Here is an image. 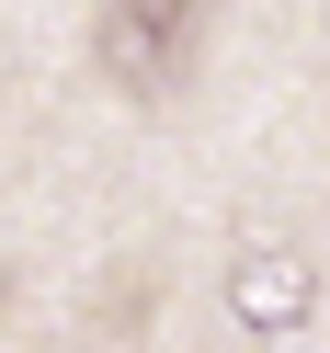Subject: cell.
Segmentation results:
<instances>
[{
  "label": "cell",
  "mask_w": 330,
  "mask_h": 353,
  "mask_svg": "<svg viewBox=\"0 0 330 353\" xmlns=\"http://www.w3.org/2000/svg\"><path fill=\"white\" fill-rule=\"evenodd\" d=\"M205 34H216V0H103L92 12V57L125 103H171L205 69Z\"/></svg>",
  "instance_id": "obj_1"
}]
</instances>
